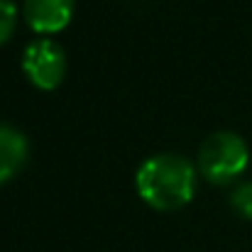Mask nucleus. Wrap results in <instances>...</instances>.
<instances>
[{
  "instance_id": "obj_1",
  "label": "nucleus",
  "mask_w": 252,
  "mask_h": 252,
  "mask_svg": "<svg viewBox=\"0 0 252 252\" xmlns=\"http://www.w3.org/2000/svg\"><path fill=\"white\" fill-rule=\"evenodd\" d=\"M135 186L155 211H176L196 193V167L181 155H155L137 169Z\"/></svg>"
},
{
  "instance_id": "obj_2",
  "label": "nucleus",
  "mask_w": 252,
  "mask_h": 252,
  "mask_svg": "<svg viewBox=\"0 0 252 252\" xmlns=\"http://www.w3.org/2000/svg\"><path fill=\"white\" fill-rule=\"evenodd\" d=\"M250 162V150L245 140L235 132H213L198 150V171L206 181L216 186L233 184L245 174Z\"/></svg>"
},
{
  "instance_id": "obj_3",
  "label": "nucleus",
  "mask_w": 252,
  "mask_h": 252,
  "mask_svg": "<svg viewBox=\"0 0 252 252\" xmlns=\"http://www.w3.org/2000/svg\"><path fill=\"white\" fill-rule=\"evenodd\" d=\"M22 71L27 74L32 86H37L39 91H54L64 81L66 54L54 39L39 37L27 44V49L22 54Z\"/></svg>"
},
{
  "instance_id": "obj_4",
  "label": "nucleus",
  "mask_w": 252,
  "mask_h": 252,
  "mask_svg": "<svg viewBox=\"0 0 252 252\" xmlns=\"http://www.w3.org/2000/svg\"><path fill=\"white\" fill-rule=\"evenodd\" d=\"M74 17V0H25V20L39 34L62 32Z\"/></svg>"
},
{
  "instance_id": "obj_5",
  "label": "nucleus",
  "mask_w": 252,
  "mask_h": 252,
  "mask_svg": "<svg viewBox=\"0 0 252 252\" xmlns=\"http://www.w3.org/2000/svg\"><path fill=\"white\" fill-rule=\"evenodd\" d=\"M27 162V140L20 130L0 125V184L10 181Z\"/></svg>"
},
{
  "instance_id": "obj_6",
  "label": "nucleus",
  "mask_w": 252,
  "mask_h": 252,
  "mask_svg": "<svg viewBox=\"0 0 252 252\" xmlns=\"http://www.w3.org/2000/svg\"><path fill=\"white\" fill-rule=\"evenodd\" d=\"M230 206H233V211H235L238 216H243V218L252 220V181L240 184V186L233 191V196H230Z\"/></svg>"
},
{
  "instance_id": "obj_7",
  "label": "nucleus",
  "mask_w": 252,
  "mask_h": 252,
  "mask_svg": "<svg viewBox=\"0 0 252 252\" xmlns=\"http://www.w3.org/2000/svg\"><path fill=\"white\" fill-rule=\"evenodd\" d=\"M17 25V7L12 0H0V47L12 37Z\"/></svg>"
}]
</instances>
